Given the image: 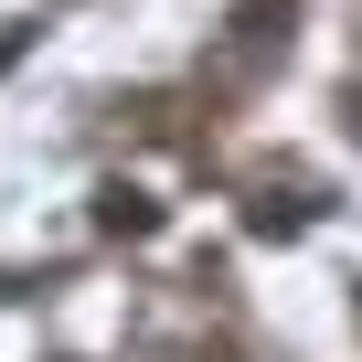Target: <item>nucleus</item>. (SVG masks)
<instances>
[{
  "mask_svg": "<svg viewBox=\"0 0 362 362\" xmlns=\"http://www.w3.org/2000/svg\"><path fill=\"white\" fill-rule=\"evenodd\" d=\"M288 33H298V0H235V11H224V86L277 75Z\"/></svg>",
  "mask_w": 362,
  "mask_h": 362,
  "instance_id": "2",
  "label": "nucleus"
},
{
  "mask_svg": "<svg viewBox=\"0 0 362 362\" xmlns=\"http://www.w3.org/2000/svg\"><path fill=\"white\" fill-rule=\"evenodd\" d=\"M139 362H235L224 330H181V341H139Z\"/></svg>",
  "mask_w": 362,
  "mask_h": 362,
  "instance_id": "4",
  "label": "nucleus"
},
{
  "mask_svg": "<svg viewBox=\"0 0 362 362\" xmlns=\"http://www.w3.org/2000/svg\"><path fill=\"white\" fill-rule=\"evenodd\" d=\"M96 235H128L139 245V235H160V203L139 192V181H96Z\"/></svg>",
  "mask_w": 362,
  "mask_h": 362,
  "instance_id": "3",
  "label": "nucleus"
},
{
  "mask_svg": "<svg viewBox=\"0 0 362 362\" xmlns=\"http://www.w3.org/2000/svg\"><path fill=\"white\" fill-rule=\"evenodd\" d=\"M235 192H245V235H267V245H277V235H309V224L330 214V181L298 170V160H256Z\"/></svg>",
  "mask_w": 362,
  "mask_h": 362,
  "instance_id": "1",
  "label": "nucleus"
}]
</instances>
